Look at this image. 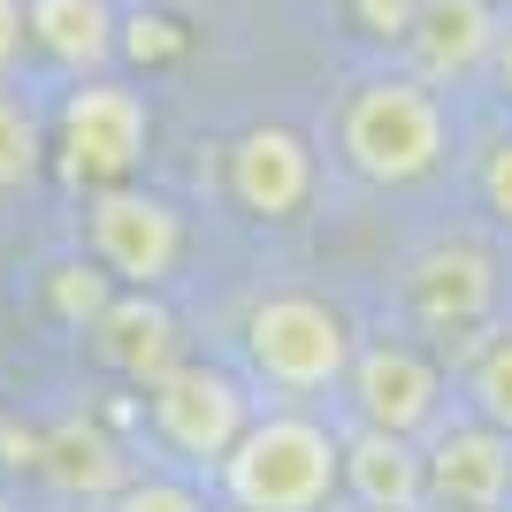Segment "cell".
<instances>
[{"instance_id": "cell-2", "label": "cell", "mask_w": 512, "mask_h": 512, "mask_svg": "<svg viewBox=\"0 0 512 512\" xmlns=\"http://www.w3.org/2000/svg\"><path fill=\"white\" fill-rule=\"evenodd\" d=\"M230 512H329L344 490V436L314 413H268L214 467Z\"/></svg>"}, {"instance_id": "cell-15", "label": "cell", "mask_w": 512, "mask_h": 512, "mask_svg": "<svg viewBox=\"0 0 512 512\" xmlns=\"http://www.w3.org/2000/svg\"><path fill=\"white\" fill-rule=\"evenodd\" d=\"M31 459H39V474H46L62 497H115V490L130 482L123 451H115V436H107L100 421H62V428H46L39 444H31Z\"/></svg>"}, {"instance_id": "cell-8", "label": "cell", "mask_w": 512, "mask_h": 512, "mask_svg": "<svg viewBox=\"0 0 512 512\" xmlns=\"http://www.w3.org/2000/svg\"><path fill=\"white\" fill-rule=\"evenodd\" d=\"M428 505L436 512H512V428L497 421H444L421 444Z\"/></svg>"}, {"instance_id": "cell-3", "label": "cell", "mask_w": 512, "mask_h": 512, "mask_svg": "<svg viewBox=\"0 0 512 512\" xmlns=\"http://www.w3.org/2000/svg\"><path fill=\"white\" fill-rule=\"evenodd\" d=\"M352 352H360V337H352L344 306L314 299V291H276V299H260L245 314V360L283 398L337 390L352 375Z\"/></svg>"}, {"instance_id": "cell-5", "label": "cell", "mask_w": 512, "mask_h": 512, "mask_svg": "<svg viewBox=\"0 0 512 512\" xmlns=\"http://www.w3.org/2000/svg\"><path fill=\"white\" fill-rule=\"evenodd\" d=\"M146 406H153V436L192 459V467H222V451L253 428V398L230 367H207V360H176L146 383Z\"/></svg>"}, {"instance_id": "cell-23", "label": "cell", "mask_w": 512, "mask_h": 512, "mask_svg": "<svg viewBox=\"0 0 512 512\" xmlns=\"http://www.w3.org/2000/svg\"><path fill=\"white\" fill-rule=\"evenodd\" d=\"M490 77H497V92L512 100V16L497 23V54H490Z\"/></svg>"}, {"instance_id": "cell-20", "label": "cell", "mask_w": 512, "mask_h": 512, "mask_svg": "<svg viewBox=\"0 0 512 512\" xmlns=\"http://www.w3.org/2000/svg\"><path fill=\"white\" fill-rule=\"evenodd\" d=\"M352 16H360L367 39H383V46H406L413 16H421V0H352Z\"/></svg>"}, {"instance_id": "cell-19", "label": "cell", "mask_w": 512, "mask_h": 512, "mask_svg": "<svg viewBox=\"0 0 512 512\" xmlns=\"http://www.w3.org/2000/svg\"><path fill=\"white\" fill-rule=\"evenodd\" d=\"M107 512H207V497L184 490V482H161V474H146V482H123V490L107 497Z\"/></svg>"}, {"instance_id": "cell-22", "label": "cell", "mask_w": 512, "mask_h": 512, "mask_svg": "<svg viewBox=\"0 0 512 512\" xmlns=\"http://www.w3.org/2000/svg\"><path fill=\"white\" fill-rule=\"evenodd\" d=\"M23 46H31V23H23V0H0V77L23 62Z\"/></svg>"}, {"instance_id": "cell-9", "label": "cell", "mask_w": 512, "mask_h": 512, "mask_svg": "<svg viewBox=\"0 0 512 512\" xmlns=\"http://www.w3.org/2000/svg\"><path fill=\"white\" fill-rule=\"evenodd\" d=\"M230 199L253 222H291L314 199V146L291 123H253L230 146Z\"/></svg>"}, {"instance_id": "cell-6", "label": "cell", "mask_w": 512, "mask_h": 512, "mask_svg": "<svg viewBox=\"0 0 512 512\" xmlns=\"http://www.w3.org/2000/svg\"><path fill=\"white\" fill-rule=\"evenodd\" d=\"M85 245L123 291H161L176 276V260H184V214L169 199L138 192V184H115V192H92Z\"/></svg>"}, {"instance_id": "cell-16", "label": "cell", "mask_w": 512, "mask_h": 512, "mask_svg": "<svg viewBox=\"0 0 512 512\" xmlns=\"http://www.w3.org/2000/svg\"><path fill=\"white\" fill-rule=\"evenodd\" d=\"M46 169V123L16 92H0V192H23V184H39Z\"/></svg>"}, {"instance_id": "cell-1", "label": "cell", "mask_w": 512, "mask_h": 512, "mask_svg": "<svg viewBox=\"0 0 512 512\" xmlns=\"http://www.w3.org/2000/svg\"><path fill=\"white\" fill-rule=\"evenodd\" d=\"M444 146H451V115L436 100V85L413 77V69L360 77L337 107V153L360 184L406 192V184L444 169Z\"/></svg>"}, {"instance_id": "cell-4", "label": "cell", "mask_w": 512, "mask_h": 512, "mask_svg": "<svg viewBox=\"0 0 512 512\" xmlns=\"http://www.w3.org/2000/svg\"><path fill=\"white\" fill-rule=\"evenodd\" d=\"M153 138L146 92H130L123 77H77V92L62 100V123H54V169L77 184V192H115L138 176Z\"/></svg>"}, {"instance_id": "cell-24", "label": "cell", "mask_w": 512, "mask_h": 512, "mask_svg": "<svg viewBox=\"0 0 512 512\" xmlns=\"http://www.w3.org/2000/svg\"><path fill=\"white\" fill-rule=\"evenodd\" d=\"M352 512H367V505H352Z\"/></svg>"}, {"instance_id": "cell-13", "label": "cell", "mask_w": 512, "mask_h": 512, "mask_svg": "<svg viewBox=\"0 0 512 512\" xmlns=\"http://www.w3.org/2000/svg\"><path fill=\"white\" fill-rule=\"evenodd\" d=\"M23 23H31V46L69 77H100L123 54L115 0H23Z\"/></svg>"}, {"instance_id": "cell-7", "label": "cell", "mask_w": 512, "mask_h": 512, "mask_svg": "<svg viewBox=\"0 0 512 512\" xmlns=\"http://www.w3.org/2000/svg\"><path fill=\"white\" fill-rule=\"evenodd\" d=\"M344 390H352V413H360L367 428H390V436H421V444H428V436L451 421V413H444V398H451L444 367L428 360L421 344H398V337L360 344Z\"/></svg>"}, {"instance_id": "cell-25", "label": "cell", "mask_w": 512, "mask_h": 512, "mask_svg": "<svg viewBox=\"0 0 512 512\" xmlns=\"http://www.w3.org/2000/svg\"><path fill=\"white\" fill-rule=\"evenodd\" d=\"M428 512H436V505H428Z\"/></svg>"}, {"instance_id": "cell-10", "label": "cell", "mask_w": 512, "mask_h": 512, "mask_svg": "<svg viewBox=\"0 0 512 512\" xmlns=\"http://www.w3.org/2000/svg\"><path fill=\"white\" fill-rule=\"evenodd\" d=\"M406 299L413 314H421V329H436V337H467V329H482L497 306V260L482 253V245H428L421 260H413L406 276Z\"/></svg>"}, {"instance_id": "cell-17", "label": "cell", "mask_w": 512, "mask_h": 512, "mask_svg": "<svg viewBox=\"0 0 512 512\" xmlns=\"http://www.w3.org/2000/svg\"><path fill=\"white\" fill-rule=\"evenodd\" d=\"M107 299H115V276H107L100 260H62V268L46 276V306H54L69 329H92V321L107 314Z\"/></svg>"}, {"instance_id": "cell-12", "label": "cell", "mask_w": 512, "mask_h": 512, "mask_svg": "<svg viewBox=\"0 0 512 512\" xmlns=\"http://www.w3.org/2000/svg\"><path fill=\"white\" fill-rule=\"evenodd\" d=\"M344 490L367 512H428V459L421 436H390V428H352L344 436Z\"/></svg>"}, {"instance_id": "cell-11", "label": "cell", "mask_w": 512, "mask_h": 512, "mask_svg": "<svg viewBox=\"0 0 512 512\" xmlns=\"http://www.w3.org/2000/svg\"><path fill=\"white\" fill-rule=\"evenodd\" d=\"M497 8L490 0H421V16H413L406 31V69L413 77H428V85H467V77H482L497 54Z\"/></svg>"}, {"instance_id": "cell-18", "label": "cell", "mask_w": 512, "mask_h": 512, "mask_svg": "<svg viewBox=\"0 0 512 512\" xmlns=\"http://www.w3.org/2000/svg\"><path fill=\"white\" fill-rule=\"evenodd\" d=\"M467 406L482 413V421L512 428V337H490L482 352H474V367H467Z\"/></svg>"}, {"instance_id": "cell-14", "label": "cell", "mask_w": 512, "mask_h": 512, "mask_svg": "<svg viewBox=\"0 0 512 512\" xmlns=\"http://www.w3.org/2000/svg\"><path fill=\"white\" fill-rule=\"evenodd\" d=\"M92 352L130 383H153L161 367H176V321L153 291H115L107 314L92 321Z\"/></svg>"}, {"instance_id": "cell-21", "label": "cell", "mask_w": 512, "mask_h": 512, "mask_svg": "<svg viewBox=\"0 0 512 512\" xmlns=\"http://www.w3.org/2000/svg\"><path fill=\"white\" fill-rule=\"evenodd\" d=\"M482 199H490V214L512 230V138H497V146L482 153Z\"/></svg>"}]
</instances>
